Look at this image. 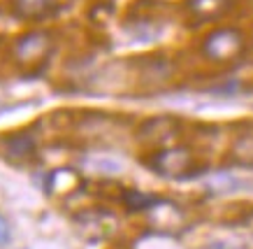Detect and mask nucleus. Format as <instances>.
Masks as SVG:
<instances>
[{
	"label": "nucleus",
	"mask_w": 253,
	"mask_h": 249,
	"mask_svg": "<svg viewBox=\"0 0 253 249\" xmlns=\"http://www.w3.org/2000/svg\"><path fill=\"white\" fill-rule=\"evenodd\" d=\"M51 51H54V35L49 31H31L14 40L12 61L21 72L35 75L46 65Z\"/></svg>",
	"instance_id": "obj_1"
},
{
	"label": "nucleus",
	"mask_w": 253,
	"mask_h": 249,
	"mask_svg": "<svg viewBox=\"0 0 253 249\" xmlns=\"http://www.w3.org/2000/svg\"><path fill=\"white\" fill-rule=\"evenodd\" d=\"M200 51L207 61L216 63V65H228V63L239 61L246 54V35L239 28L223 26V28H216L209 35H205Z\"/></svg>",
	"instance_id": "obj_2"
},
{
	"label": "nucleus",
	"mask_w": 253,
	"mask_h": 249,
	"mask_svg": "<svg viewBox=\"0 0 253 249\" xmlns=\"http://www.w3.org/2000/svg\"><path fill=\"white\" fill-rule=\"evenodd\" d=\"M144 163L168 179H186L200 172L195 154L188 147H161L146 156Z\"/></svg>",
	"instance_id": "obj_3"
},
{
	"label": "nucleus",
	"mask_w": 253,
	"mask_h": 249,
	"mask_svg": "<svg viewBox=\"0 0 253 249\" xmlns=\"http://www.w3.org/2000/svg\"><path fill=\"white\" fill-rule=\"evenodd\" d=\"M72 0H12V12L26 21H42L68 7Z\"/></svg>",
	"instance_id": "obj_4"
},
{
	"label": "nucleus",
	"mask_w": 253,
	"mask_h": 249,
	"mask_svg": "<svg viewBox=\"0 0 253 249\" xmlns=\"http://www.w3.org/2000/svg\"><path fill=\"white\" fill-rule=\"evenodd\" d=\"M228 163L237 168H253V121L235 133L228 151Z\"/></svg>",
	"instance_id": "obj_5"
},
{
	"label": "nucleus",
	"mask_w": 253,
	"mask_h": 249,
	"mask_svg": "<svg viewBox=\"0 0 253 249\" xmlns=\"http://www.w3.org/2000/svg\"><path fill=\"white\" fill-rule=\"evenodd\" d=\"M186 12L198 21H216L235 7V0H184Z\"/></svg>",
	"instance_id": "obj_6"
},
{
	"label": "nucleus",
	"mask_w": 253,
	"mask_h": 249,
	"mask_svg": "<svg viewBox=\"0 0 253 249\" xmlns=\"http://www.w3.org/2000/svg\"><path fill=\"white\" fill-rule=\"evenodd\" d=\"M176 131H179V124H176L174 119H169V117L151 119V121L144 124L139 138H142V142H146V145H156V147H158V145H165V142L174 140Z\"/></svg>",
	"instance_id": "obj_7"
},
{
	"label": "nucleus",
	"mask_w": 253,
	"mask_h": 249,
	"mask_svg": "<svg viewBox=\"0 0 253 249\" xmlns=\"http://www.w3.org/2000/svg\"><path fill=\"white\" fill-rule=\"evenodd\" d=\"M2 147H5L7 158H12V161H28L35 156V138L28 131L12 133L2 140Z\"/></svg>",
	"instance_id": "obj_8"
},
{
	"label": "nucleus",
	"mask_w": 253,
	"mask_h": 249,
	"mask_svg": "<svg viewBox=\"0 0 253 249\" xmlns=\"http://www.w3.org/2000/svg\"><path fill=\"white\" fill-rule=\"evenodd\" d=\"M77 187L79 175L72 168H58V170L49 172V177H46V191L49 194H68Z\"/></svg>",
	"instance_id": "obj_9"
},
{
	"label": "nucleus",
	"mask_w": 253,
	"mask_h": 249,
	"mask_svg": "<svg viewBox=\"0 0 253 249\" xmlns=\"http://www.w3.org/2000/svg\"><path fill=\"white\" fill-rule=\"evenodd\" d=\"M121 200L126 202V207L132 212H137V210H149V207H156L158 205V198L156 196H146V194H139V191H123L121 194Z\"/></svg>",
	"instance_id": "obj_10"
},
{
	"label": "nucleus",
	"mask_w": 253,
	"mask_h": 249,
	"mask_svg": "<svg viewBox=\"0 0 253 249\" xmlns=\"http://www.w3.org/2000/svg\"><path fill=\"white\" fill-rule=\"evenodd\" d=\"M84 163L91 170L100 172V175H116V172H121V163L114 161V158H86Z\"/></svg>",
	"instance_id": "obj_11"
},
{
	"label": "nucleus",
	"mask_w": 253,
	"mask_h": 249,
	"mask_svg": "<svg viewBox=\"0 0 253 249\" xmlns=\"http://www.w3.org/2000/svg\"><path fill=\"white\" fill-rule=\"evenodd\" d=\"M9 235H12V228H9V221L2 214H0V245H7Z\"/></svg>",
	"instance_id": "obj_12"
},
{
	"label": "nucleus",
	"mask_w": 253,
	"mask_h": 249,
	"mask_svg": "<svg viewBox=\"0 0 253 249\" xmlns=\"http://www.w3.org/2000/svg\"><path fill=\"white\" fill-rule=\"evenodd\" d=\"M209 249H232V247H228V245H223V242H216V245H211Z\"/></svg>",
	"instance_id": "obj_13"
}]
</instances>
